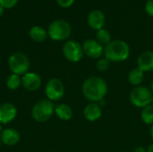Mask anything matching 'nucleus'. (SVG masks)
<instances>
[{"label": "nucleus", "mask_w": 153, "mask_h": 152, "mask_svg": "<svg viewBox=\"0 0 153 152\" xmlns=\"http://www.w3.org/2000/svg\"><path fill=\"white\" fill-rule=\"evenodd\" d=\"M108 83L99 76H91L87 78L82 87V94L86 99L91 102L99 103L108 93Z\"/></svg>", "instance_id": "obj_1"}, {"label": "nucleus", "mask_w": 153, "mask_h": 152, "mask_svg": "<svg viewBox=\"0 0 153 152\" xmlns=\"http://www.w3.org/2000/svg\"><path fill=\"white\" fill-rule=\"evenodd\" d=\"M130 55V47L126 42L121 39L111 40L104 47V57L110 62L126 61Z\"/></svg>", "instance_id": "obj_2"}, {"label": "nucleus", "mask_w": 153, "mask_h": 152, "mask_svg": "<svg viewBox=\"0 0 153 152\" xmlns=\"http://www.w3.org/2000/svg\"><path fill=\"white\" fill-rule=\"evenodd\" d=\"M55 113V105L53 101L44 99L35 103L31 109L32 118L38 123H44L49 120Z\"/></svg>", "instance_id": "obj_3"}, {"label": "nucleus", "mask_w": 153, "mask_h": 152, "mask_svg": "<svg viewBox=\"0 0 153 152\" xmlns=\"http://www.w3.org/2000/svg\"><path fill=\"white\" fill-rule=\"evenodd\" d=\"M72 32L70 23L65 20H56L52 22L48 29V34L50 39L55 41H62L67 39Z\"/></svg>", "instance_id": "obj_4"}, {"label": "nucleus", "mask_w": 153, "mask_h": 152, "mask_svg": "<svg viewBox=\"0 0 153 152\" xmlns=\"http://www.w3.org/2000/svg\"><path fill=\"white\" fill-rule=\"evenodd\" d=\"M131 103L136 108H143L152 104L153 94L152 90L145 86H136L130 92L129 96Z\"/></svg>", "instance_id": "obj_5"}, {"label": "nucleus", "mask_w": 153, "mask_h": 152, "mask_svg": "<svg viewBox=\"0 0 153 152\" xmlns=\"http://www.w3.org/2000/svg\"><path fill=\"white\" fill-rule=\"evenodd\" d=\"M8 65L12 73L21 76L28 73L30 68V60L26 55L16 52L10 56L8 59Z\"/></svg>", "instance_id": "obj_6"}, {"label": "nucleus", "mask_w": 153, "mask_h": 152, "mask_svg": "<svg viewBox=\"0 0 153 152\" xmlns=\"http://www.w3.org/2000/svg\"><path fill=\"white\" fill-rule=\"evenodd\" d=\"M63 55L71 63H77L83 56L82 46L75 40H67L63 46Z\"/></svg>", "instance_id": "obj_7"}, {"label": "nucleus", "mask_w": 153, "mask_h": 152, "mask_svg": "<svg viewBox=\"0 0 153 152\" xmlns=\"http://www.w3.org/2000/svg\"><path fill=\"white\" fill-rule=\"evenodd\" d=\"M45 94L47 96V99L51 101L60 100L65 94L64 83L57 78L50 79L46 84Z\"/></svg>", "instance_id": "obj_8"}, {"label": "nucleus", "mask_w": 153, "mask_h": 152, "mask_svg": "<svg viewBox=\"0 0 153 152\" xmlns=\"http://www.w3.org/2000/svg\"><path fill=\"white\" fill-rule=\"evenodd\" d=\"M83 54L91 59H99L104 55V47L96 39H86L82 44Z\"/></svg>", "instance_id": "obj_9"}, {"label": "nucleus", "mask_w": 153, "mask_h": 152, "mask_svg": "<svg viewBox=\"0 0 153 152\" xmlns=\"http://www.w3.org/2000/svg\"><path fill=\"white\" fill-rule=\"evenodd\" d=\"M87 22L90 28L94 30H99L103 29L105 22H106V16L105 13L99 9H94L90 12L87 17Z\"/></svg>", "instance_id": "obj_10"}, {"label": "nucleus", "mask_w": 153, "mask_h": 152, "mask_svg": "<svg viewBox=\"0 0 153 152\" xmlns=\"http://www.w3.org/2000/svg\"><path fill=\"white\" fill-rule=\"evenodd\" d=\"M42 81L40 76L36 73H26L22 77V85L29 91H35L41 86Z\"/></svg>", "instance_id": "obj_11"}, {"label": "nucleus", "mask_w": 153, "mask_h": 152, "mask_svg": "<svg viewBox=\"0 0 153 152\" xmlns=\"http://www.w3.org/2000/svg\"><path fill=\"white\" fill-rule=\"evenodd\" d=\"M17 115L16 108L11 103H3L0 105V124L5 125L11 123Z\"/></svg>", "instance_id": "obj_12"}, {"label": "nucleus", "mask_w": 153, "mask_h": 152, "mask_svg": "<svg viewBox=\"0 0 153 152\" xmlns=\"http://www.w3.org/2000/svg\"><path fill=\"white\" fill-rule=\"evenodd\" d=\"M21 136L17 130L13 128H6L0 133V141L7 146H13L20 142Z\"/></svg>", "instance_id": "obj_13"}, {"label": "nucleus", "mask_w": 153, "mask_h": 152, "mask_svg": "<svg viewBox=\"0 0 153 152\" xmlns=\"http://www.w3.org/2000/svg\"><path fill=\"white\" fill-rule=\"evenodd\" d=\"M102 115V108L101 106L99 103L91 102L83 109V116L84 117L91 122L97 121L100 118Z\"/></svg>", "instance_id": "obj_14"}, {"label": "nucleus", "mask_w": 153, "mask_h": 152, "mask_svg": "<svg viewBox=\"0 0 153 152\" xmlns=\"http://www.w3.org/2000/svg\"><path fill=\"white\" fill-rule=\"evenodd\" d=\"M137 65L144 73L153 71V51L149 50L142 53L137 59Z\"/></svg>", "instance_id": "obj_15"}, {"label": "nucleus", "mask_w": 153, "mask_h": 152, "mask_svg": "<svg viewBox=\"0 0 153 152\" xmlns=\"http://www.w3.org/2000/svg\"><path fill=\"white\" fill-rule=\"evenodd\" d=\"M55 113L61 120H70L73 116V109L67 104L60 103L55 106Z\"/></svg>", "instance_id": "obj_16"}, {"label": "nucleus", "mask_w": 153, "mask_h": 152, "mask_svg": "<svg viewBox=\"0 0 153 152\" xmlns=\"http://www.w3.org/2000/svg\"><path fill=\"white\" fill-rule=\"evenodd\" d=\"M144 80V72L141 69L134 68L130 71L128 74V82L134 86H140V84Z\"/></svg>", "instance_id": "obj_17"}, {"label": "nucleus", "mask_w": 153, "mask_h": 152, "mask_svg": "<svg viewBox=\"0 0 153 152\" xmlns=\"http://www.w3.org/2000/svg\"><path fill=\"white\" fill-rule=\"evenodd\" d=\"M30 37L36 42H43L48 37V32L42 27L33 26L30 30Z\"/></svg>", "instance_id": "obj_18"}, {"label": "nucleus", "mask_w": 153, "mask_h": 152, "mask_svg": "<svg viewBox=\"0 0 153 152\" xmlns=\"http://www.w3.org/2000/svg\"><path fill=\"white\" fill-rule=\"evenodd\" d=\"M96 40L102 46H107L111 42V34L106 29H100L96 32Z\"/></svg>", "instance_id": "obj_19"}, {"label": "nucleus", "mask_w": 153, "mask_h": 152, "mask_svg": "<svg viewBox=\"0 0 153 152\" xmlns=\"http://www.w3.org/2000/svg\"><path fill=\"white\" fill-rule=\"evenodd\" d=\"M141 118L145 125H153V105L150 104L143 108L141 113Z\"/></svg>", "instance_id": "obj_20"}, {"label": "nucleus", "mask_w": 153, "mask_h": 152, "mask_svg": "<svg viewBox=\"0 0 153 152\" xmlns=\"http://www.w3.org/2000/svg\"><path fill=\"white\" fill-rule=\"evenodd\" d=\"M21 84H22V78L18 74L12 73L6 79V87L9 90H15L21 86Z\"/></svg>", "instance_id": "obj_21"}, {"label": "nucleus", "mask_w": 153, "mask_h": 152, "mask_svg": "<svg viewBox=\"0 0 153 152\" xmlns=\"http://www.w3.org/2000/svg\"><path fill=\"white\" fill-rule=\"evenodd\" d=\"M110 66V61L108 60L106 57H101L98 60L96 64V67L99 71L100 72H105L107 71Z\"/></svg>", "instance_id": "obj_22"}, {"label": "nucleus", "mask_w": 153, "mask_h": 152, "mask_svg": "<svg viewBox=\"0 0 153 152\" xmlns=\"http://www.w3.org/2000/svg\"><path fill=\"white\" fill-rule=\"evenodd\" d=\"M18 0H0V5L3 6L4 8L10 9L15 6Z\"/></svg>", "instance_id": "obj_23"}, {"label": "nucleus", "mask_w": 153, "mask_h": 152, "mask_svg": "<svg viewBox=\"0 0 153 152\" xmlns=\"http://www.w3.org/2000/svg\"><path fill=\"white\" fill-rule=\"evenodd\" d=\"M74 1L75 0H56L59 6H61L63 8H68V7L72 6L74 4Z\"/></svg>", "instance_id": "obj_24"}, {"label": "nucleus", "mask_w": 153, "mask_h": 152, "mask_svg": "<svg viewBox=\"0 0 153 152\" xmlns=\"http://www.w3.org/2000/svg\"><path fill=\"white\" fill-rule=\"evenodd\" d=\"M145 12L148 15L153 17V0H148L145 4Z\"/></svg>", "instance_id": "obj_25"}, {"label": "nucleus", "mask_w": 153, "mask_h": 152, "mask_svg": "<svg viewBox=\"0 0 153 152\" xmlns=\"http://www.w3.org/2000/svg\"><path fill=\"white\" fill-rule=\"evenodd\" d=\"M134 152H146V149L142 146H139L134 150Z\"/></svg>", "instance_id": "obj_26"}, {"label": "nucleus", "mask_w": 153, "mask_h": 152, "mask_svg": "<svg viewBox=\"0 0 153 152\" xmlns=\"http://www.w3.org/2000/svg\"><path fill=\"white\" fill-rule=\"evenodd\" d=\"M146 152H153V143L150 144L147 149H146Z\"/></svg>", "instance_id": "obj_27"}, {"label": "nucleus", "mask_w": 153, "mask_h": 152, "mask_svg": "<svg viewBox=\"0 0 153 152\" xmlns=\"http://www.w3.org/2000/svg\"><path fill=\"white\" fill-rule=\"evenodd\" d=\"M4 8L3 6L0 5V16H2V14L4 13Z\"/></svg>", "instance_id": "obj_28"}, {"label": "nucleus", "mask_w": 153, "mask_h": 152, "mask_svg": "<svg viewBox=\"0 0 153 152\" xmlns=\"http://www.w3.org/2000/svg\"><path fill=\"white\" fill-rule=\"evenodd\" d=\"M151 137H152V139L153 141V125L151 127Z\"/></svg>", "instance_id": "obj_29"}, {"label": "nucleus", "mask_w": 153, "mask_h": 152, "mask_svg": "<svg viewBox=\"0 0 153 152\" xmlns=\"http://www.w3.org/2000/svg\"><path fill=\"white\" fill-rule=\"evenodd\" d=\"M151 90H152V92L153 94V80L152 82V84H151Z\"/></svg>", "instance_id": "obj_30"}, {"label": "nucleus", "mask_w": 153, "mask_h": 152, "mask_svg": "<svg viewBox=\"0 0 153 152\" xmlns=\"http://www.w3.org/2000/svg\"><path fill=\"white\" fill-rule=\"evenodd\" d=\"M2 131H3V130H2V126H1V124H0V133H2Z\"/></svg>", "instance_id": "obj_31"}, {"label": "nucleus", "mask_w": 153, "mask_h": 152, "mask_svg": "<svg viewBox=\"0 0 153 152\" xmlns=\"http://www.w3.org/2000/svg\"><path fill=\"white\" fill-rule=\"evenodd\" d=\"M152 105H153V99H152Z\"/></svg>", "instance_id": "obj_32"}, {"label": "nucleus", "mask_w": 153, "mask_h": 152, "mask_svg": "<svg viewBox=\"0 0 153 152\" xmlns=\"http://www.w3.org/2000/svg\"><path fill=\"white\" fill-rule=\"evenodd\" d=\"M0 145H1V141H0Z\"/></svg>", "instance_id": "obj_33"}]
</instances>
